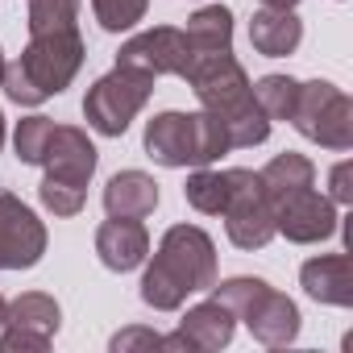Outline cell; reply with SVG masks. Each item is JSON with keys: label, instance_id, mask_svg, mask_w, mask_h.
I'll list each match as a JSON object with an SVG mask.
<instances>
[{"label": "cell", "instance_id": "1", "mask_svg": "<svg viewBox=\"0 0 353 353\" xmlns=\"http://www.w3.org/2000/svg\"><path fill=\"white\" fill-rule=\"evenodd\" d=\"M216 283V245L196 225H174L166 229L154 262L141 274V299L154 312L183 307L188 295L208 291Z\"/></svg>", "mask_w": 353, "mask_h": 353}, {"label": "cell", "instance_id": "2", "mask_svg": "<svg viewBox=\"0 0 353 353\" xmlns=\"http://www.w3.org/2000/svg\"><path fill=\"white\" fill-rule=\"evenodd\" d=\"M183 79H188L192 92L200 96L204 112H212V117L225 125L233 150L262 145V141L270 137V117L258 108L254 83H250V75L241 71V63H237L233 54L204 59V63H196Z\"/></svg>", "mask_w": 353, "mask_h": 353}, {"label": "cell", "instance_id": "3", "mask_svg": "<svg viewBox=\"0 0 353 353\" xmlns=\"http://www.w3.org/2000/svg\"><path fill=\"white\" fill-rule=\"evenodd\" d=\"M83 67V38L79 30H50V34H30V46L17 63H5L0 88L13 104H42L71 88V79Z\"/></svg>", "mask_w": 353, "mask_h": 353}, {"label": "cell", "instance_id": "4", "mask_svg": "<svg viewBox=\"0 0 353 353\" xmlns=\"http://www.w3.org/2000/svg\"><path fill=\"white\" fill-rule=\"evenodd\" d=\"M225 150L233 145L212 112H158L145 125V154L162 166H208Z\"/></svg>", "mask_w": 353, "mask_h": 353}, {"label": "cell", "instance_id": "5", "mask_svg": "<svg viewBox=\"0 0 353 353\" xmlns=\"http://www.w3.org/2000/svg\"><path fill=\"white\" fill-rule=\"evenodd\" d=\"M150 96H154V75L133 71V67H117L92 83V92L83 96V117L96 133L121 137L133 125V117L145 108Z\"/></svg>", "mask_w": 353, "mask_h": 353}, {"label": "cell", "instance_id": "6", "mask_svg": "<svg viewBox=\"0 0 353 353\" xmlns=\"http://www.w3.org/2000/svg\"><path fill=\"white\" fill-rule=\"evenodd\" d=\"M291 125L324 145V150H349L353 145V104L341 88H332L328 79H312V83H299V96H295V112H291Z\"/></svg>", "mask_w": 353, "mask_h": 353}, {"label": "cell", "instance_id": "7", "mask_svg": "<svg viewBox=\"0 0 353 353\" xmlns=\"http://www.w3.org/2000/svg\"><path fill=\"white\" fill-rule=\"evenodd\" d=\"M221 216H225L229 241H233L237 250H262V245L274 237V204H270V196L262 192V183H258L254 170H237L229 208H225Z\"/></svg>", "mask_w": 353, "mask_h": 353}, {"label": "cell", "instance_id": "8", "mask_svg": "<svg viewBox=\"0 0 353 353\" xmlns=\"http://www.w3.org/2000/svg\"><path fill=\"white\" fill-rule=\"evenodd\" d=\"M46 254V225L13 196L0 192V270H30Z\"/></svg>", "mask_w": 353, "mask_h": 353}, {"label": "cell", "instance_id": "9", "mask_svg": "<svg viewBox=\"0 0 353 353\" xmlns=\"http://www.w3.org/2000/svg\"><path fill=\"white\" fill-rule=\"evenodd\" d=\"M274 233H283L295 245H312L336 233V208L328 196L299 188L283 200H274Z\"/></svg>", "mask_w": 353, "mask_h": 353}, {"label": "cell", "instance_id": "10", "mask_svg": "<svg viewBox=\"0 0 353 353\" xmlns=\"http://www.w3.org/2000/svg\"><path fill=\"white\" fill-rule=\"evenodd\" d=\"M117 67H133V71H145V75H179L188 71V38L183 30H170V26H158V30H145L137 38H129L117 54Z\"/></svg>", "mask_w": 353, "mask_h": 353}, {"label": "cell", "instance_id": "11", "mask_svg": "<svg viewBox=\"0 0 353 353\" xmlns=\"http://www.w3.org/2000/svg\"><path fill=\"white\" fill-rule=\"evenodd\" d=\"M96 145L88 141L83 129L75 125H54L50 129V141H46V154L38 166H46V179H63V183H75V188H88V179L96 174Z\"/></svg>", "mask_w": 353, "mask_h": 353}, {"label": "cell", "instance_id": "12", "mask_svg": "<svg viewBox=\"0 0 353 353\" xmlns=\"http://www.w3.org/2000/svg\"><path fill=\"white\" fill-rule=\"evenodd\" d=\"M96 254L108 270L125 274V270H137L150 254V233L141 221L133 216H112L96 229Z\"/></svg>", "mask_w": 353, "mask_h": 353}, {"label": "cell", "instance_id": "13", "mask_svg": "<svg viewBox=\"0 0 353 353\" xmlns=\"http://www.w3.org/2000/svg\"><path fill=\"white\" fill-rule=\"evenodd\" d=\"M183 38H188V71H192L196 63H204V59L233 54V9H229V5H204V9L188 21ZM188 71H183V75H188Z\"/></svg>", "mask_w": 353, "mask_h": 353}, {"label": "cell", "instance_id": "14", "mask_svg": "<svg viewBox=\"0 0 353 353\" xmlns=\"http://www.w3.org/2000/svg\"><path fill=\"white\" fill-rule=\"evenodd\" d=\"M303 291L316 303H332V307H349L353 303V270H349V254H324L303 262L299 270Z\"/></svg>", "mask_w": 353, "mask_h": 353}, {"label": "cell", "instance_id": "15", "mask_svg": "<svg viewBox=\"0 0 353 353\" xmlns=\"http://www.w3.org/2000/svg\"><path fill=\"white\" fill-rule=\"evenodd\" d=\"M245 324H250V332H254L262 345L279 349V345H291V341L299 336V307H295L283 291L266 287V291H262V299L250 307Z\"/></svg>", "mask_w": 353, "mask_h": 353}, {"label": "cell", "instance_id": "16", "mask_svg": "<svg viewBox=\"0 0 353 353\" xmlns=\"http://www.w3.org/2000/svg\"><path fill=\"white\" fill-rule=\"evenodd\" d=\"M250 42L266 59H287L303 42V21L291 9H258L250 21Z\"/></svg>", "mask_w": 353, "mask_h": 353}, {"label": "cell", "instance_id": "17", "mask_svg": "<svg viewBox=\"0 0 353 353\" xmlns=\"http://www.w3.org/2000/svg\"><path fill=\"white\" fill-rule=\"evenodd\" d=\"M104 208H108V216L141 221V216H150L158 208V183L150 179L145 170H121V174H112L108 188H104Z\"/></svg>", "mask_w": 353, "mask_h": 353}, {"label": "cell", "instance_id": "18", "mask_svg": "<svg viewBox=\"0 0 353 353\" xmlns=\"http://www.w3.org/2000/svg\"><path fill=\"white\" fill-rule=\"evenodd\" d=\"M233 328H237V316H233L225 303H216V299L196 303V307L179 320V332H183L196 349H204V353L225 349V345L233 341Z\"/></svg>", "mask_w": 353, "mask_h": 353}, {"label": "cell", "instance_id": "19", "mask_svg": "<svg viewBox=\"0 0 353 353\" xmlns=\"http://www.w3.org/2000/svg\"><path fill=\"white\" fill-rule=\"evenodd\" d=\"M312 179H316V166L303 158V154H279V158H270L262 170H258V183H262V192L270 196V204L274 200H283V196H291V192H299V188H312Z\"/></svg>", "mask_w": 353, "mask_h": 353}, {"label": "cell", "instance_id": "20", "mask_svg": "<svg viewBox=\"0 0 353 353\" xmlns=\"http://www.w3.org/2000/svg\"><path fill=\"white\" fill-rule=\"evenodd\" d=\"M233 183H237V170H196L183 196L196 212H208V216H221L229 208V196H233Z\"/></svg>", "mask_w": 353, "mask_h": 353}, {"label": "cell", "instance_id": "21", "mask_svg": "<svg viewBox=\"0 0 353 353\" xmlns=\"http://www.w3.org/2000/svg\"><path fill=\"white\" fill-rule=\"evenodd\" d=\"M59 320H63V312H59V303H54L50 295H42V291H26V295H17V299L9 303V320H5V324L34 328V332L54 336V332H59Z\"/></svg>", "mask_w": 353, "mask_h": 353}, {"label": "cell", "instance_id": "22", "mask_svg": "<svg viewBox=\"0 0 353 353\" xmlns=\"http://www.w3.org/2000/svg\"><path fill=\"white\" fill-rule=\"evenodd\" d=\"M295 96H299V83H295L291 75H262V79L254 83V100H258V108H262L270 121H291Z\"/></svg>", "mask_w": 353, "mask_h": 353}, {"label": "cell", "instance_id": "23", "mask_svg": "<svg viewBox=\"0 0 353 353\" xmlns=\"http://www.w3.org/2000/svg\"><path fill=\"white\" fill-rule=\"evenodd\" d=\"M79 17V0H30V34L71 30Z\"/></svg>", "mask_w": 353, "mask_h": 353}, {"label": "cell", "instance_id": "24", "mask_svg": "<svg viewBox=\"0 0 353 353\" xmlns=\"http://www.w3.org/2000/svg\"><path fill=\"white\" fill-rule=\"evenodd\" d=\"M92 9H96L100 30H108V34H125V30H133V26L145 17L150 0H92Z\"/></svg>", "mask_w": 353, "mask_h": 353}, {"label": "cell", "instance_id": "25", "mask_svg": "<svg viewBox=\"0 0 353 353\" xmlns=\"http://www.w3.org/2000/svg\"><path fill=\"white\" fill-rule=\"evenodd\" d=\"M208 291H212V299H216V303H225L237 320H245V316H250V307L262 299L266 283H262V279H229V283H221V287L212 283Z\"/></svg>", "mask_w": 353, "mask_h": 353}, {"label": "cell", "instance_id": "26", "mask_svg": "<svg viewBox=\"0 0 353 353\" xmlns=\"http://www.w3.org/2000/svg\"><path fill=\"white\" fill-rule=\"evenodd\" d=\"M50 129H54V121H50V117H26V121L17 125V133H13L17 158H21V162H30V166H38V162H42V154H46V141H50Z\"/></svg>", "mask_w": 353, "mask_h": 353}, {"label": "cell", "instance_id": "27", "mask_svg": "<svg viewBox=\"0 0 353 353\" xmlns=\"http://www.w3.org/2000/svg\"><path fill=\"white\" fill-rule=\"evenodd\" d=\"M38 200H42V204H46L54 216H75V212H83L88 188L63 183V179H42V188H38Z\"/></svg>", "mask_w": 353, "mask_h": 353}, {"label": "cell", "instance_id": "28", "mask_svg": "<svg viewBox=\"0 0 353 353\" xmlns=\"http://www.w3.org/2000/svg\"><path fill=\"white\" fill-rule=\"evenodd\" d=\"M46 345H50L46 332L17 328V324H9V332L0 336V353H46Z\"/></svg>", "mask_w": 353, "mask_h": 353}, {"label": "cell", "instance_id": "29", "mask_svg": "<svg viewBox=\"0 0 353 353\" xmlns=\"http://www.w3.org/2000/svg\"><path fill=\"white\" fill-rule=\"evenodd\" d=\"M133 349H162V332H154V328H121L117 336H112V353H133Z\"/></svg>", "mask_w": 353, "mask_h": 353}, {"label": "cell", "instance_id": "30", "mask_svg": "<svg viewBox=\"0 0 353 353\" xmlns=\"http://www.w3.org/2000/svg\"><path fill=\"white\" fill-rule=\"evenodd\" d=\"M332 196L328 200H336V204H353V166L349 162H341V166H332Z\"/></svg>", "mask_w": 353, "mask_h": 353}, {"label": "cell", "instance_id": "31", "mask_svg": "<svg viewBox=\"0 0 353 353\" xmlns=\"http://www.w3.org/2000/svg\"><path fill=\"white\" fill-rule=\"evenodd\" d=\"M262 5H266V9H295L299 0H262Z\"/></svg>", "mask_w": 353, "mask_h": 353}, {"label": "cell", "instance_id": "32", "mask_svg": "<svg viewBox=\"0 0 353 353\" xmlns=\"http://www.w3.org/2000/svg\"><path fill=\"white\" fill-rule=\"evenodd\" d=\"M5 320H9V299L0 295V324H5Z\"/></svg>", "mask_w": 353, "mask_h": 353}, {"label": "cell", "instance_id": "33", "mask_svg": "<svg viewBox=\"0 0 353 353\" xmlns=\"http://www.w3.org/2000/svg\"><path fill=\"white\" fill-rule=\"evenodd\" d=\"M0 150H5V117H0Z\"/></svg>", "mask_w": 353, "mask_h": 353}, {"label": "cell", "instance_id": "34", "mask_svg": "<svg viewBox=\"0 0 353 353\" xmlns=\"http://www.w3.org/2000/svg\"><path fill=\"white\" fill-rule=\"evenodd\" d=\"M0 75H5V54H0Z\"/></svg>", "mask_w": 353, "mask_h": 353}]
</instances>
